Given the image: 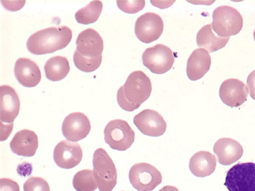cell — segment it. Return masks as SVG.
Returning a JSON list of instances; mask_svg holds the SVG:
<instances>
[{"label":"cell","mask_w":255,"mask_h":191,"mask_svg":"<svg viewBox=\"0 0 255 191\" xmlns=\"http://www.w3.org/2000/svg\"><path fill=\"white\" fill-rule=\"evenodd\" d=\"M73 32L67 26L52 27L40 30L28 39L27 49L31 54L41 55L65 49L70 43Z\"/></svg>","instance_id":"obj_2"},{"label":"cell","mask_w":255,"mask_h":191,"mask_svg":"<svg viewBox=\"0 0 255 191\" xmlns=\"http://www.w3.org/2000/svg\"><path fill=\"white\" fill-rule=\"evenodd\" d=\"M222 102L231 107H238L244 103L249 95L248 88L240 80L229 79L221 84L219 91Z\"/></svg>","instance_id":"obj_14"},{"label":"cell","mask_w":255,"mask_h":191,"mask_svg":"<svg viewBox=\"0 0 255 191\" xmlns=\"http://www.w3.org/2000/svg\"><path fill=\"white\" fill-rule=\"evenodd\" d=\"M212 23L213 31L221 37H230L240 33L243 27L242 14L235 8L222 5L214 10Z\"/></svg>","instance_id":"obj_3"},{"label":"cell","mask_w":255,"mask_h":191,"mask_svg":"<svg viewBox=\"0 0 255 191\" xmlns=\"http://www.w3.org/2000/svg\"><path fill=\"white\" fill-rule=\"evenodd\" d=\"M14 76L22 86L33 88L41 81V73L37 64L27 58H19L15 62Z\"/></svg>","instance_id":"obj_16"},{"label":"cell","mask_w":255,"mask_h":191,"mask_svg":"<svg viewBox=\"0 0 255 191\" xmlns=\"http://www.w3.org/2000/svg\"><path fill=\"white\" fill-rule=\"evenodd\" d=\"M73 185L77 191H94L98 188L93 171L90 170L77 172L74 177Z\"/></svg>","instance_id":"obj_24"},{"label":"cell","mask_w":255,"mask_h":191,"mask_svg":"<svg viewBox=\"0 0 255 191\" xmlns=\"http://www.w3.org/2000/svg\"><path fill=\"white\" fill-rule=\"evenodd\" d=\"M133 123L140 132L152 137L162 136L166 130V123L157 111L144 109L133 118Z\"/></svg>","instance_id":"obj_11"},{"label":"cell","mask_w":255,"mask_h":191,"mask_svg":"<svg viewBox=\"0 0 255 191\" xmlns=\"http://www.w3.org/2000/svg\"><path fill=\"white\" fill-rule=\"evenodd\" d=\"M53 158L55 164L60 168L72 169L81 162L83 151L79 143L63 140L55 146Z\"/></svg>","instance_id":"obj_12"},{"label":"cell","mask_w":255,"mask_h":191,"mask_svg":"<svg viewBox=\"0 0 255 191\" xmlns=\"http://www.w3.org/2000/svg\"><path fill=\"white\" fill-rule=\"evenodd\" d=\"M254 40H255V29L254 31Z\"/></svg>","instance_id":"obj_31"},{"label":"cell","mask_w":255,"mask_h":191,"mask_svg":"<svg viewBox=\"0 0 255 191\" xmlns=\"http://www.w3.org/2000/svg\"><path fill=\"white\" fill-rule=\"evenodd\" d=\"M158 191H179L177 188L173 186H167L164 187L162 189Z\"/></svg>","instance_id":"obj_30"},{"label":"cell","mask_w":255,"mask_h":191,"mask_svg":"<svg viewBox=\"0 0 255 191\" xmlns=\"http://www.w3.org/2000/svg\"><path fill=\"white\" fill-rule=\"evenodd\" d=\"M0 191H20L19 186L17 182L6 178L0 180Z\"/></svg>","instance_id":"obj_28"},{"label":"cell","mask_w":255,"mask_h":191,"mask_svg":"<svg viewBox=\"0 0 255 191\" xmlns=\"http://www.w3.org/2000/svg\"><path fill=\"white\" fill-rule=\"evenodd\" d=\"M0 92L1 134L4 132L3 136L9 137L13 129V122L19 113L20 102L17 93L9 86H1Z\"/></svg>","instance_id":"obj_5"},{"label":"cell","mask_w":255,"mask_h":191,"mask_svg":"<svg viewBox=\"0 0 255 191\" xmlns=\"http://www.w3.org/2000/svg\"><path fill=\"white\" fill-rule=\"evenodd\" d=\"M211 58L207 50L199 48L190 55L187 65V75L191 81L202 79L210 69Z\"/></svg>","instance_id":"obj_19"},{"label":"cell","mask_w":255,"mask_h":191,"mask_svg":"<svg viewBox=\"0 0 255 191\" xmlns=\"http://www.w3.org/2000/svg\"><path fill=\"white\" fill-rule=\"evenodd\" d=\"M215 154L218 158V162L225 166H229L237 162L243 155V147L236 140L223 138L218 140L213 147Z\"/></svg>","instance_id":"obj_17"},{"label":"cell","mask_w":255,"mask_h":191,"mask_svg":"<svg viewBox=\"0 0 255 191\" xmlns=\"http://www.w3.org/2000/svg\"><path fill=\"white\" fill-rule=\"evenodd\" d=\"M131 185L138 191H151L162 182V176L152 165L141 163L131 167L129 172Z\"/></svg>","instance_id":"obj_8"},{"label":"cell","mask_w":255,"mask_h":191,"mask_svg":"<svg viewBox=\"0 0 255 191\" xmlns=\"http://www.w3.org/2000/svg\"><path fill=\"white\" fill-rule=\"evenodd\" d=\"M93 164V174L100 191H113L117 183V171L113 159L105 149L95 150Z\"/></svg>","instance_id":"obj_4"},{"label":"cell","mask_w":255,"mask_h":191,"mask_svg":"<svg viewBox=\"0 0 255 191\" xmlns=\"http://www.w3.org/2000/svg\"><path fill=\"white\" fill-rule=\"evenodd\" d=\"M76 45V50L87 58L100 57L104 49L102 38L97 31L92 28L85 29L79 34Z\"/></svg>","instance_id":"obj_15"},{"label":"cell","mask_w":255,"mask_h":191,"mask_svg":"<svg viewBox=\"0 0 255 191\" xmlns=\"http://www.w3.org/2000/svg\"><path fill=\"white\" fill-rule=\"evenodd\" d=\"M230 37H221L214 33L212 23L203 26L197 34V45L209 53L217 52L224 48Z\"/></svg>","instance_id":"obj_21"},{"label":"cell","mask_w":255,"mask_h":191,"mask_svg":"<svg viewBox=\"0 0 255 191\" xmlns=\"http://www.w3.org/2000/svg\"><path fill=\"white\" fill-rule=\"evenodd\" d=\"M151 91L150 79L141 71H133L118 91V105L124 110L132 112L149 98Z\"/></svg>","instance_id":"obj_1"},{"label":"cell","mask_w":255,"mask_h":191,"mask_svg":"<svg viewBox=\"0 0 255 191\" xmlns=\"http://www.w3.org/2000/svg\"><path fill=\"white\" fill-rule=\"evenodd\" d=\"M217 159L209 151H200L190 159L189 169L195 177L205 178L210 176L216 169Z\"/></svg>","instance_id":"obj_20"},{"label":"cell","mask_w":255,"mask_h":191,"mask_svg":"<svg viewBox=\"0 0 255 191\" xmlns=\"http://www.w3.org/2000/svg\"><path fill=\"white\" fill-rule=\"evenodd\" d=\"M102 56L90 58L84 57L77 50L74 55V62L76 68L84 73H90L97 70L101 66Z\"/></svg>","instance_id":"obj_25"},{"label":"cell","mask_w":255,"mask_h":191,"mask_svg":"<svg viewBox=\"0 0 255 191\" xmlns=\"http://www.w3.org/2000/svg\"><path fill=\"white\" fill-rule=\"evenodd\" d=\"M247 84L248 85L251 97L255 100V70L247 77Z\"/></svg>","instance_id":"obj_29"},{"label":"cell","mask_w":255,"mask_h":191,"mask_svg":"<svg viewBox=\"0 0 255 191\" xmlns=\"http://www.w3.org/2000/svg\"><path fill=\"white\" fill-rule=\"evenodd\" d=\"M142 60L143 66L157 75L166 73L171 69L174 63L173 52L163 44L148 48L142 54Z\"/></svg>","instance_id":"obj_9"},{"label":"cell","mask_w":255,"mask_h":191,"mask_svg":"<svg viewBox=\"0 0 255 191\" xmlns=\"http://www.w3.org/2000/svg\"><path fill=\"white\" fill-rule=\"evenodd\" d=\"M120 10L129 14L136 13L145 6V1H117Z\"/></svg>","instance_id":"obj_27"},{"label":"cell","mask_w":255,"mask_h":191,"mask_svg":"<svg viewBox=\"0 0 255 191\" xmlns=\"http://www.w3.org/2000/svg\"><path fill=\"white\" fill-rule=\"evenodd\" d=\"M103 10L101 1H93L75 14V18L78 23L90 25L97 21Z\"/></svg>","instance_id":"obj_23"},{"label":"cell","mask_w":255,"mask_h":191,"mask_svg":"<svg viewBox=\"0 0 255 191\" xmlns=\"http://www.w3.org/2000/svg\"><path fill=\"white\" fill-rule=\"evenodd\" d=\"M229 191H255V164H238L227 172L224 185Z\"/></svg>","instance_id":"obj_7"},{"label":"cell","mask_w":255,"mask_h":191,"mask_svg":"<svg viewBox=\"0 0 255 191\" xmlns=\"http://www.w3.org/2000/svg\"><path fill=\"white\" fill-rule=\"evenodd\" d=\"M164 29L162 18L155 13L147 12L140 16L135 24V34L143 43H152L159 38Z\"/></svg>","instance_id":"obj_10"},{"label":"cell","mask_w":255,"mask_h":191,"mask_svg":"<svg viewBox=\"0 0 255 191\" xmlns=\"http://www.w3.org/2000/svg\"><path fill=\"white\" fill-rule=\"evenodd\" d=\"M38 147L36 134L27 129L16 133L10 143L13 153L25 157L34 156Z\"/></svg>","instance_id":"obj_18"},{"label":"cell","mask_w":255,"mask_h":191,"mask_svg":"<svg viewBox=\"0 0 255 191\" xmlns=\"http://www.w3.org/2000/svg\"><path fill=\"white\" fill-rule=\"evenodd\" d=\"M44 70L47 79L51 82H59L67 77L70 68L67 58L56 56L47 61Z\"/></svg>","instance_id":"obj_22"},{"label":"cell","mask_w":255,"mask_h":191,"mask_svg":"<svg viewBox=\"0 0 255 191\" xmlns=\"http://www.w3.org/2000/svg\"><path fill=\"white\" fill-rule=\"evenodd\" d=\"M105 139L111 149L124 151L130 148L135 139V133L126 121L121 119L109 122L105 127Z\"/></svg>","instance_id":"obj_6"},{"label":"cell","mask_w":255,"mask_h":191,"mask_svg":"<svg viewBox=\"0 0 255 191\" xmlns=\"http://www.w3.org/2000/svg\"><path fill=\"white\" fill-rule=\"evenodd\" d=\"M91 125L90 119L81 112L68 115L62 123V132L68 141L78 142L85 139L90 133Z\"/></svg>","instance_id":"obj_13"},{"label":"cell","mask_w":255,"mask_h":191,"mask_svg":"<svg viewBox=\"0 0 255 191\" xmlns=\"http://www.w3.org/2000/svg\"><path fill=\"white\" fill-rule=\"evenodd\" d=\"M24 191H50L48 183L43 178L31 177L23 185Z\"/></svg>","instance_id":"obj_26"}]
</instances>
